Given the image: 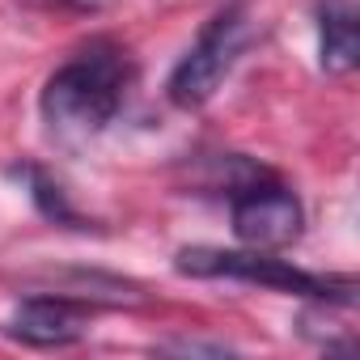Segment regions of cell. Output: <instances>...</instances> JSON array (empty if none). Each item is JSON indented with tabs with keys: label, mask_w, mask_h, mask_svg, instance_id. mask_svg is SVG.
Returning a JSON list of instances; mask_svg holds the SVG:
<instances>
[{
	"label": "cell",
	"mask_w": 360,
	"mask_h": 360,
	"mask_svg": "<svg viewBox=\"0 0 360 360\" xmlns=\"http://www.w3.org/2000/svg\"><path fill=\"white\" fill-rule=\"evenodd\" d=\"M131 81L136 68L127 47H119L115 39H94L47 77L39 110L56 131L94 136L106 123H115L131 94Z\"/></svg>",
	"instance_id": "1"
},
{
	"label": "cell",
	"mask_w": 360,
	"mask_h": 360,
	"mask_svg": "<svg viewBox=\"0 0 360 360\" xmlns=\"http://www.w3.org/2000/svg\"><path fill=\"white\" fill-rule=\"evenodd\" d=\"M174 267L195 280H242V284H263L271 292L322 301V305H352L356 284L339 276H314L288 259H276V250H217V246H187L178 250Z\"/></svg>",
	"instance_id": "2"
},
{
	"label": "cell",
	"mask_w": 360,
	"mask_h": 360,
	"mask_svg": "<svg viewBox=\"0 0 360 360\" xmlns=\"http://www.w3.org/2000/svg\"><path fill=\"white\" fill-rule=\"evenodd\" d=\"M246 34H250V26H246L242 5L221 9L200 30V39L191 43V51L174 64V72L165 81L169 102L178 110H200L204 102H212L217 89L225 85V77L233 72V64H238V56L246 47Z\"/></svg>",
	"instance_id": "3"
},
{
	"label": "cell",
	"mask_w": 360,
	"mask_h": 360,
	"mask_svg": "<svg viewBox=\"0 0 360 360\" xmlns=\"http://www.w3.org/2000/svg\"><path fill=\"white\" fill-rule=\"evenodd\" d=\"M229 221L238 242L255 250H284L305 233L301 200L280 183H246L229 195Z\"/></svg>",
	"instance_id": "4"
},
{
	"label": "cell",
	"mask_w": 360,
	"mask_h": 360,
	"mask_svg": "<svg viewBox=\"0 0 360 360\" xmlns=\"http://www.w3.org/2000/svg\"><path fill=\"white\" fill-rule=\"evenodd\" d=\"M85 322H89V309L68 297V292H39V297H26L13 318H9V335L26 347H68L85 335Z\"/></svg>",
	"instance_id": "5"
},
{
	"label": "cell",
	"mask_w": 360,
	"mask_h": 360,
	"mask_svg": "<svg viewBox=\"0 0 360 360\" xmlns=\"http://www.w3.org/2000/svg\"><path fill=\"white\" fill-rule=\"evenodd\" d=\"M318 56L326 72H352L360 56L356 5L352 0H322L318 5Z\"/></svg>",
	"instance_id": "6"
},
{
	"label": "cell",
	"mask_w": 360,
	"mask_h": 360,
	"mask_svg": "<svg viewBox=\"0 0 360 360\" xmlns=\"http://www.w3.org/2000/svg\"><path fill=\"white\" fill-rule=\"evenodd\" d=\"M13 174H18V178H26V191H30V200L39 204V212H43V217H51V221H60V225L77 221V212H72V204L64 200V191L51 183V178H47L39 165H13Z\"/></svg>",
	"instance_id": "7"
},
{
	"label": "cell",
	"mask_w": 360,
	"mask_h": 360,
	"mask_svg": "<svg viewBox=\"0 0 360 360\" xmlns=\"http://www.w3.org/2000/svg\"><path fill=\"white\" fill-rule=\"evenodd\" d=\"M39 9H51V13H98L106 0H30Z\"/></svg>",
	"instance_id": "8"
}]
</instances>
